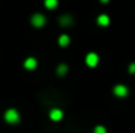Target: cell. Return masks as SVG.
Here are the masks:
<instances>
[{"mask_svg":"<svg viewBox=\"0 0 135 133\" xmlns=\"http://www.w3.org/2000/svg\"><path fill=\"white\" fill-rule=\"evenodd\" d=\"M4 120L8 123V124H17L20 121V114L17 112V110L15 108H9L5 111L4 114Z\"/></svg>","mask_w":135,"mask_h":133,"instance_id":"6da1fadb","label":"cell"},{"mask_svg":"<svg viewBox=\"0 0 135 133\" xmlns=\"http://www.w3.org/2000/svg\"><path fill=\"white\" fill-rule=\"evenodd\" d=\"M45 24H46V18L44 14L36 13V14L32 16V25H33L34 28H42Z\"/></svg>","mask_w":135,"mask_h":133,"instance_id":"7a4b0ae2","label":"cell"},{"mask_svg":"<svg viewBox=\"0 0 135 133\" xmlns=\"http://www.w3.org/2000/svg\"><path fill=\"white\" fill-rule=\"evenodd\" d=\"M98 60H100V57H98V55L94 54V52H89V54L85 56V63H87V65L90 67V68H94V67L98 64Z\"/></svg>","mask_w":135,"mask_h":133,"instance_id":"3957f363","label":"cell"},{"mask_svg":"<svg viewBox=\"0 0 135 133\" xmlns=\"http://www.w3.org/2000/svg\"><path fill=\"white\" fill-rule=\"evenodd\" d=\"M37 59L36 57H28L25 61H24V68L28 69V71H34L37 68Z\"/></svg>","mask_w":135,"mask_h":133,"instance_id":"277c9868","label":"cell"},{"mask_svg":"<svg viewBox=\"0 0 135 133\" xmlns=\"http://www.w3.org/2000/svg\"><path fill=\"white\" fill-rule=\"evenodd\" d=\"M113 91H114V94H115L117 97L123 98V97H126V95H127L129 89L126 88L125 85H115V86H114V89H113Z\"/></svg>","mask_w":135,"mask_h":133,"instance_id":"5b68a950","label":"cell"},{"mask_svg":"<svg viewBox=\"0 0 135 133\" xmlns=\"http://www.w3.org/2000/svg\"><path fill=\"white\" fill-rule=\"evenodd\" d=\"M50 119H51L52 121H59V120H62V119H63V112H62V110H59V108H52V110L50 111Z\"/></svg>","mask_w":135,"mask_h":133,"instance_id":"8992f818","label":"cell"},{"mask_svg":"<svg viewBox=\"0 0 135 133\" xmlns=\"http://www.w3.org/2000/svg\"><path fill=\"white\" fill-rule=\"evenodd\" d=\"M59 24H60L62 26H70V25L74 24V18H72L70 14H64V16H62V17L59 18Z\"/></svg>","mask_w":135,"mask_h":133,"instance_id":"52a82bcc","label":"cell"},{"mask_svg":"<svg viewBox=\"0 0 135 133\" xmlns=\"http://www.w3.org/2000/svg\"><path fill=\"white\" fill-rule=\"evenodd\" d=\"M109 22H110V18H109V16H106V14H101V16H98V18H97V24H98L100 26H108Z\"/></svg>","mask_w":135,"mask_h":133,"instance_id":"ba28073f","label":"cell"},{"mask_svg":"<svg viewBox=\"0 0 135 133\" xmlns=\"http://www.w3.org/2000/svg\"><path fill=\"white\" fill-rule=\"evenodd\" d=\"M70 44V37L67 34H62L59 37V46L60 47H67Z\"/></svg>","mask_w":135,"mask_h":133,"instance_id":"9c48e42d","label":"cell"},{"mask_svg":"<svg viewBox=\"0 0 135 133\" xmlns=\"http://www.w3.org/2000/svg\"><path fill=\"white\" fill-rule=\"evenodd\" d=\"M67 71H68V67L66 64H60L56 69V73H58V76H64L67 73Z\"/></svg>","mask_w":135,"mask_h":133,"instance_id":"30bf717a","label":"cell"},{"mask_svg":"<svg viewBox=\"0 0 135 133\" xmlns=\"http://www.w3.org/2000/svg\"><path fill=\"white\" fill-rule=\"evenodd\" d=\"M45 7L47 9H54L58 7V0H45Z\"/></svg>","mask_w":135,"mask_h":133,"instance_id":"8fae6325","label":"cell"},{"mask_svg":"<svg viewBox=\"0 0 135 133\" xmlns=\"http://www.w3.org/2000/svg\"><path fill=\"white\" fill-rule=\"evenodd\" d=\"M93 133H106V128L102 127V125H97V127L93 129Z\"/></svg>","mask_w":135,"mask_h":133,"instance_id":"7c38bea8","label":"cell"},{"mask_svg":"<svg viewBox=\"0 0 135 133\" xmlns=\"http://www.w3.org/2000/svg\"><path fill=\"white\" fill-rule=\"evenodd\" d=\"M129 72H130L131 75H134L135 73V63H133V64L129 65Z\"/></svg>","mask_w":135,"mask_h":133,"instance_id":"4fadbf2b","label":"cell"},{"mask_svg":"<svg viewBox=\"0 0 135 133\" xmlns=\"http://www.w3.org/2000/svg\"><path fill=\"white\" fill-rule=\"evenodd\" d=\"M100 1H101V3H108L109 0H100Z\"/></svg>","mask_w":135,"mask_h":133,"instance_id":"5bb4252c","label":"cell"}]
</instances>
